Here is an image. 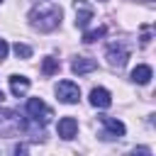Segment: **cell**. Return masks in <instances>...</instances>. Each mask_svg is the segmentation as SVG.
<instances>
[{
    "mask_svg": "<svg viewBox=\"0 0 156 156\" xmlns=\"http://www.w3.org/2000/svg\"><path fill=\"white\" fill-rule=\"evenodd\" d=\"M63 10L56 0H39L32 10H29V24L39 32H54L61 24Z\"/></svg>",
    "mask_w": 156,
    "mask_h": 156,
    "instance_id": "1",
    "label": "cell"
},
{
    "mask_svg": "<svg viewBox=\"0 0 156 156\" xmlns=\"http://www.w3.org/2000/svg\"><path fill=\"white\" fill-rule=\"evenodd\" d=\"M20 132H27V119L15 110L0 107V136H17Z\"/></svg>",
    "mask_w": 156,
    "mask_h": 156,
    "instance_id": "2",
    "label": "cell"
},
{
    "mask_svg": "<svg viewBox=\"0 0 156 156\" xmlns=\"http://www.w3.org/2000/svg\"><path fill=\"white\" fill-rule=\"evenodd\" d=\"M24 110H27V119H29V122H34V124H41V127H44V124L54 117L51 107H49L41 98H29Z\"/></svg>",
    "mask_w": 156,
    "mask_h": 156,
    "instance_id": "3",
    "label": "cell"
},
{
    "mask_svg": "<svg viewBox=\"0 0 156 156\" xmlns=\"http://www.w3.org/2000/svg\"><path fill=\"white\" fill-rule=\"evenodd\" d=\"M56 98H58V102H63V105H76V102L80 100V88H78L73 80H61V83L56 85Z\"/></svg>",
    "mask_w": 156,
    "mask_h": 156,
    "instance_id": "4",
    "label": "cell"
},
{
    "mask_svg": "<svg viewBox=\"0 0 156 156\" xmlns=\"http://www.w3.org/2000/svg\"><path fill=\"white\" fill-rule=\"evenodd\" d=\"M100 122H102V127H105L102 139H117V136H124V132H127V127H124L119 119H115V117L102 115V117H100Z\"/></svg>",
    "mask_w": 156,
    "mask_h": 156,
    "instance_id": "5",
    "label": "cell"
},
{
    "mask_svg": "<svg viewBox=\"0 0 156 156\" xmlns=\"http://www.w3.org/2000/svg\"><path fill=\"white\" fill-rule=\"evenodd\" d=\"M105 56H107V63H110L112 68H122V66L127 63V58H129V51H127L122 44H110Z\"/></svg>",
    "mask_w": 156,
    "mask_h": 156,
    "instance_id": "6",
    "label": "cell"
},
{
    "mask_svg": "<svg viewBox=\"0 0 156 156\" xmlns=\"http://www.w3.org/2000/svg\"><path fill=\"white\" fill-rule=\"evenodd\" d=\"M90 20H93V7L85 0H76V27L78 29H85Z\"/></svg>",
    "mask_w": 156,
    "mask_h": 156,
    "instance_id": "7",
    "label": "cell"
},
{
    "mask_svg": "<svg viewBox=\"0 0 156 156\" xmlns=\"http://www.w3.org/2000/svg\"><path fill=\"white\" fill-rule=\"evenodd\" d=\"M90 105H93V107H100V110L110 107V105H112L110 90H105V88H93V90H90Z\"/></svg>",
    "mask_w": 156,
    "mask_h": 156,
    "instance_id": "8",
    "label": "cell"
},
{
    "mask_svg": "<svg viewBox=\"0 0 156 156\" xmlns=\"http://www.w3.org/2000/svg\"><path fill=\"white\" fill-rule=\"evenodd\" d=\"M56 129H58V136H61V139H73V136L78 134V122H76L73 117H61Z\"/></svg>",
    "mask_w": 156,
    "mask_h": 156,
    "instance_id": "9",
    "label": "cell"
},
{
    "mask_svg": "<svg viewBox=\"0 0 156 156\" xmlns=\"http://www.w3.org/2000/svg\"><path fill=\"white\" fill-rule=\"evenodd\" d=\"M95 68H98V61H95V58H88V56H78V58L71 63V71L78 73V76L90 73V71H95Z\"/></svg>",
    "mask_w": 156,
    "mask_h": 156,
    "instance_id": "10",
    "label": "cell"
},
{
    "mask_svg": "<svg viewBox=\"0 0 156 156\" xmlns=\"http://www.w3.org/2000/svg\"><path fill=\"white\" fill-rule=\"evenodd\" d=\"M10 90H12V95H24L27 90H29V78H24V76H10Z\"/></svg>",
    "mask_w": 156,
    "mask_h": 156,
    "instance_id": "11",
    "label": "cell"
},
{
    "mask_svg": "<svg viewBox=\"0 0 156 156\" xmlns=\"http://www.w3.org/2000/svg\"><path fill=\"white\" fill-rule=\"evenodd\" d=\"M151 76H154V71H151V66H146V63H141V66H136V68L132 71V80L139 83V85H146V83L151 80Z\"/></svg>",
    "mask_w": 156,
    "mask_h": 156,
    "instance_id": "12",
    "label": "cell"
},
{
    "mask_svg": "<svg viewBox=\"0 0 156 156\" xmlns=\"http://www.w3.org/2000/svg\"><path fill=\"white\" fill-rule=\"evenodd\" d=\"M105 34H107V29H105V27H98V29H88V32L83 34V41H85V44H93V41L102 39Z\"/></svg>",
    "mask_w": 156,
    "mask_h": 156,
    "instance_id": "13",
    "label": "cell"
},
{
    "mask_svg": "<svg viewBox=\"0 0 156 156\" xmlns=\"http://www.w3.org/2000/svg\"><path fill=\"white\" fill-rule=\"evenodd\" d=\"M41 71H44L46 76L56 73V71H58V61H56V58H51V56H49V58H44V63H41Z\"/></svg>",
    "mask_w": 156,
    "mask_h": 156,
    "instance_id": "14",
    "label": "cell"
},
{
    "mask_svg": "<svg viewBox=\"0 0 156 156\" xmlns=\"http://www.w3.org/2000/svg\"><path fill=\"white\" fill-rule=\"evenodd\" d=\"M12 51L17 54V58H29V56H32V49H29L27 44H20V41L12 46Z\"/></svg>",
    "mask_w": 156,
    "mask_h": 156,
    "instance_id": "15",
    "label": "cell"
},
{
    "mask_svg": "<svg viewBox=\"0 0 156 156\" xmlns=\"http://www.w3.org/2000/svg\"><path fill=\"white\" fill-rule=\"evenodd\" d=\"M7 51H10L7 41H5V39H0V61H2V58H7Z\"/></svg>",
    "mask_w": 156,
    "mask_h": 156,
    "instance_id": "16",
    "label": "cell"
},
{
    "mask_svg": "<svg viewBox=\"0 0 156 156\" xmlns=\"http://www.w3.org/2000/svg\"><path fill=\"white\" fill-rule=\"evenodd\" d=\"M12 151H15V154H27V146H24V144H17Z\"/></svg>",
    "mask_w": 156,
    "mask_h": 156,
    "instance_id": "17",
    "label": "cell"
},
{
    "mask_svg": "<svg viewBox=\"0 0 156 156\" xmlns=\"http://www.w3.org/2000/svg\"><path fill=\"white\" fill-rule=\"evenodd\" d=\"M2 98H5V93H2V90H0V102H2Z\"/></svg>",
    "mask_w": 156,
    "mask_h": 156,
    "instance_id": "18",
    "label": "cell"
},
{
    "mask_svg": "<svg viewBox=\"0 0 156 156\" xmlns=\"http://www.w3.org/2000/svg\"><path fill=\"white\" fill-rule=\"evenodd\" d=\"M100 2H105V0H100Z\"/></svg>",
    "mask_w": 156,
    "mask_h": 156,
    "instance_id": "19",
    "label": "cell"
},
{
    "mask_svg": "<svg viewBox=\"0 0 156 156\" xmlns=\"http://www.w3.org/2000/svg\"><path fill=\"white\" fill-rule=\"evenodd\" d=\"M0 2H2V0H0Z\"/></svg>",
    "mask_w": 156,
    "mask_h": 156,
    "instance_id": "20",
    "label": "cell"
}]
</instances>
